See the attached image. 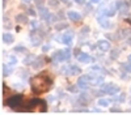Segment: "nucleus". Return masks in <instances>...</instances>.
I'll list each match as a JSON object with an SVG mask.
<instances>
[{
  "instance_id": "nucleus-22",
  "label": "nucleus",
  "mask_w": 131,
  "mask_h": 115,
  "mask_svg": "<svg viewBox=\"0 0 131 115\" xmlns=\"http://www.w3.org/2000/svg\"><path fill=\"white\" fill-rule=\"evenodd\" d=\"M126 98H125V94H121V96H117V97H113V101H118V102H123Z\"/></svg>"
},
{
  "instance_id": "nucleus-15",
  "label": "nucleus",
  "mask_w": 131,
  "mask_h": 115,
  "mask_svg": "<svg viewBox=\"0 0 131 115\" xmlns=\"http://www.w3.org/2000/svg\"><path fill=\"white\" fill-rule=\"evenodd\" d=\"M98 20V24H100L102 28L107 29V28H110V24H109V20H105V18H101V17H97Z\"/></svg>"
},
{
  "instance_id": "nucleus-26",
  "label": "nucleus",
  "mask_w": 131,
  "mask_h": 115,
  "mask_svg": "<svg viewBox=\"0 0 131 115\" xmlns=\"http://www.w3.org/2000/svg\"><path fill=\"white\" fill-rule=\"evenodd\" d=\"M88 31H89V28H88V26H85V28H83V30H80V34L86 35V34H88Z\"/></svg>"
},
{
  "instance_id": "nucleus-39",
  "label": "nucleus",
  "mask_w": 131,
  "mask_h": 115,
  "mask_svg": "<svg viewBox=\"0 0 131 115\" xmlns=\"http://www.w3.org/2000/svg\"><path fill=\"white\" fill-rule=\"evenodd\" d=\"M24 2H25V3H29V2H30V0H24Z\"/></svg>"
},
{
  "instance_id": "nucleus-31",
  "label": "nucleus",
  "mask_w": 131,
  "mask_h": 115,
  "mask_svg": "<svg viewBox=\"0 0 131 115\" xmlns=\"http://www.w3.org/2000/svg\"><path fill=\"white\" fill-rule=\"evenodd\" d=\"M110 111H112V112H121V109H114V107H112Z\"/></svg>"
},
{
  "instance_id": "nucleus-21",
  "label": "nucleus",
  "mask_w": 131,
  "mask_h": 115,
  "mask_svg": "<svg viewBox=\"0 0 131 115\" xmlns=\"http://www.w3.org/2000/svg\"><path fill=\"white\" fill-rule=\"evenodd\" d=\"M66 28H68V24H57L55 25V29L57 30H63V29H66Z\"/></svg>"
},
{
  "instance_id": "nucleus-8",
  "label": "nucleus",
  "mask_w": 131,
  "mask_h": 115,
  "mask_svg": "<svg viewBox=\"0 0 131 115\" xmlns=\"http://www.w3.org/2000/svg\"><path fill=\"white\" fill-rule=\"evenodd\" d=\"M78 60L81 63V64H88V63L93 61V58L89 56L88 54H84V52H81V54L78 56Z\"/></svg>"
},
{
  "instance_id": "nucleus-9",
  "label": "nucleus",
  "mask_w": 131,
  "mask_h": 115,
  "mask_svg": "<svg viewBox=\"0 0 131 115\" xmlns=\"http://www.w3.org/2000/svg\"><path fill=\"white\" fill-rule=\"evenodd\" d=\"M34 33H36V31L33 30V31H31V34H30V41H31V45H33V46H39V45L42 43V38L39 37V34H38V35H36Z\"/></svg>"
},
{
  "instance_id": "nucleus-2",
  "label": "nucleus",
  "mask_w": 131,
  "mask_h": 115,
  "mask_svg": "<svg viewBox=\"0 0 131 115\" xmlns=\"http://www.w3.org/2000/svg\"><path fill=\"white\" fill-rule=\"evenodd\" d=\"M70 56H71V51L70 50H58V51H55L52 54V60L60 63V61H64V60L70 59Z\"/></svg>"
},
{
  "instance_id": "nucleus-14",
  "label": "nucleus",
  "mask_w": 131,
  "mask_h": 115,
  "mask_svg": "<svg viewBox=\"0 0 131 115\" xmlns=\"http://www.w3.org/2000/svg\"><path fill=\"white\" fill-rule=\"evenodd\" d=\"M16 21H17V22H20V24H24V25L30 22V21L28 20V17L25 15H23V13H20V15L16 16Z\"/></svg>"
},
{
  "instance_id": "nucleus-28",
  "label": "nucleus",
  "mask_w": 131,
  "mask_h": 115,
  "mask_svg": "<svg viewBox=\"0 0 131 115\" xmlns=\"http://www.w3.org/2000/svg\"><path fill=\"white\" fill-rule=\"evenodd\" d=\"M36 4H37L38 8L39 7H43V0H36Z\"/></svg>"
},
{
  "instance_id": "nucleus-33",
  "label": "nucleus",
  "mask_w": 131,
  "mask_h": 115,
  "mask_svg": "<svg viewBox=\"0 0 131 115\" xmlns=\"http://www.w3.org/2000/svg\"><path fill=\"white\" fill-rule=\"evenodd\" d=\"M121 79H125V80H127V79H128V76H126V73H122V76H121Z\"/></svg>"
},
{
  "instance_id": "nucleus-24",
  "label": "nucleus",
  "mask_w": 131,
  "mask_h": 115,
  "mask_svg": "<svg viewBox=\"0 0 131 115\" xmlns=\"http://www.w3.org/2000/svg\"><path fill=\"white\" fill-rule=\"evenodd\" d=\"M60 2H58V0H50V7L51 8H58Z\"/></svg>"
},
{
  "instance_id": "nucleus-5",
  "label": "nucleus",
  "mask_w": 131,
  "mask_h": 115,
  "mask_svg": "<svg viewBox=\"0 0 131 115\" xmlns=\"http://www.w3.org/2000/svg\"><path fill=\"white\" fill-rule=\"evenodd\" d=\"M73 31L72 30H67L66 33L62 35V42L64 45H71L72 43V39H73Z\"/></svg>"
},
{
  "instance_id": "nucleus-36",
  "label": "nucleus",
  "mask_w": 131,
  "mask_h": 115,
  "mask_svg": "<svg viewBox=\"0 0 131 115\" xmlns=\"http://www.w3.org/2000/svg\"><path fill=\"white\" fill-rule=\"evenodd\" d=\"M127 60H128V61L131 63V55H128V56H127Z\"/></svg>"
},
{
  "instance_id": "nucleus-10",
  "label": "nucleus",
  "mask_w": 131,
  "mask_h": 115,
  "mask_svg": "<svg viewBox=\"0 0 131 115\" xmlns=\"http://www.w3.org/2000/svg\"><path fill=\"white\" fill-rule=\"evenodd\" d=\"M67 17L73 21V22H76V21H80L81 20V16L79 12H76V10H70V12H67Z\"/></svg>"
},
{
  "instance_id": "nucleus-13",
  "label": "nucleus",
  "mask_w": 131,
  "mask_h": 115,
  "mask_svg": "<svg viewBox=\"0 0 131 115\" xmlns=\"http://www.w3.org/2000/svg\"><path fill=\"white\" fill-rule=\"evenodd\" d=\"M3 42H4V43H7V45L13 43V42H15L13 34H10V33H4V34H3Z\"/></svg>"
},
{
  "instance_id": "nucleus-16",
  "label": "nucleus",
  "mask_w": 131,
  "mask_h": 115,
  "mask_svg": "<svg viewBox=\"0 0 131 115\" xmlns=\"http://www.w3.org/2000/svg\"><path fill=\"white\" fill-rule=\"evenodd\" d=\"M31 64H33V68H36V69H38L42 64H43V60H42V58H37L34 61H33L31 63Z\"/></svg>"
},
{
  "instance_id": "nucleus-30",
  "label": "nucleus",
  "mask_w": 131,
  "mask_h": 115,
  "mask_svg": "<svg viewBox=\"0 0 131 115\" xmlns=\"http://www.w3.org/2000/svg\"><path fill=\"white\" fill-rule=\"evenodd\" d=\"M49 50H50V46H49V45H46V46L42 47V51H43V52H46V51H49Z\"/></svg>"
},
{
  "instance_id": "nucleus-18",
  "label": "nucleus",
  "mask_w": 131,
  "mask_h": 115,
  "mask_svg": "<svg viewBox=\"0 0 131 115\" xmlns=\"http://www.w3.org/2000/svg\"><path fill=\"white\" fill-rule=\"evenodd\" d=\"M121 67H122V69H125L126 72L131 73V63H130V61H127V63H122Z\"/></svg>"
},
{
  "instance_id": "nucleus-42",
  "label": "nucleus",
  "mask_w": 131,
  "mask_h": 115,
  "mask_svg": "<svg viewBox=\"0 0 131 115\" xmlns=\"http://www.w3.org/2000/svg\"><path fill=\"white\" fill-rule=\"evenodd\" d=\"M4 2H5V0H4Z\"/></svg>"
},
{
  "instance_id": "nucleus-4",
  "label": "nucleus",
  "mask_w": 131,
  "mask_h": 115,
  "mask_svg": "<svg viewBox=\"0 0 131 115\" xmlns=\"http://www.w3.org/2000/svg\"><path fill=\"white\" fill-rule=\"evenodd\" d=\"M101 12V15L102 16H107V17H112V16H114L117 12H118V7H117V4L115 5H109V7H106V8H104V9H101L100 10Z\"/></svg>"
},
{
  "instance_id": "nucleus-37",
  "label": "nucleus",
  "mask_w": 131,
  "mask_h": 115,
  "mask_svg": "<svg viewBox=\"0 0 131 115\" xmlns=\"http://www.w3.org/2000/svg\"><path fill=\"white\" fill-rule=\"evenodd\" d=\"M60 2H63L64 4H67V3H68V0H60Z\"/></svg>"
},
{
  "instance_id": "nucleus-3",
  "label": "nucleus",
  "mask_w": 131,
  "mask_h": 115,
  "mask_svg": "<svg viewBox=\"0 0 131 115\" xmlns=\"http://www.w3.org/2000/svg\"><path fill=\"white\" fill-rule=\"evenodd\" d=\"M101 92L105 93V94H109V96H115L119 92V86L115 85V84H102Z\"/></svg>"
},
{
  "instance_id": "nucleus-6",
  "label": "nucleus",
  "mask_w": 131,
  "mask_h": 115,
  "mask_svg": "<svg viewBox=\"0 0 131 115\" xmlns=\"http://www.w3.org/2000/svg\"><path fill=\"white\" fill-rule=\"evenodd\" d=\"M97 47H98V50H100V51L106 52V51L110 50V42L105 41V39H101V41L97 42Z\"/></svg>"
},
{
  "instance_id": "nucleus-12",
  "label": "nucleus",
  "mask_w": 131,
  "mask_h": 115,
  "mask_svg": "<svg viewBox=\"0 0 131 115\" xmlns=\"http://www.w3.org/2000/svg\"><path fill=\"white\" fill-rule=\"evenodd\" d=\"M117 7H118V10L122 13H128V8L130 5L126 3V2H118L117 3Z\"/></svg>"
},
{
  "instance_id": "nucleus-35",
  "label": "nucleus",
  "mask_w": 131,
  "mask_h": 115,
  "mask_svg": "<svg viewBox=\"0 0 131 115\" xmlns=\"http://www.w3.org/2000/svg\"><path fill=\"white\" fill-rule=\"evenodd\" d=\"M100 0H91V3H98Z\"/></svg>"
},
{
  "instance_id": "nucleus-11",
  "label": "nucleus",
  "mask_w": 131,
  "mask_h": 115,
  "mask_svg": "<svg viewBox=\"0 0 131 115\" xmlns=\"http://www.w3.org/2000/svg\"><path fill=\"white\" fill-rule=\"evenodd\" d=\"M38 9H39V17H41L42 20H46V21H47V18H49L50 15H51V13L49 12V9H47L46 7H39Z\"/></svg>"
},
{
  "instance_id": "nucleus-7",
  "label": "nucleus",
  "mask_w": 131,
  "mask_h": 115,
  "mask_svg": "<svg viewBox=\"0 0 131 115\" xmlns=\"http://www.w3.org/2000/svg\"><path fill=\"white\" fill-rule=\"evenodd\" d=\"M64 73L68 76H72V75H81V69L78 67V66H70L67 69H64Z\"/></svg>"
},
{
  "instance_id": "nucleus-40",
  "label": "nucleus",
  "mask_w": 131,
  "mask_h": 115,
  "mask_svg": "<svg viewBox=\"0 0 131 115\" xmlns=\"http://www.w3.org/2000/svg\"><path fill=\"white\" fill-rule=\"evenodd\" d=\"M130 46H131V39H130Z\"/></svg>"
},
{
  "instance_id": "nucleus-29",
  "label": "nucleus",
  "mask_w": 131,
  "mask_h": 115,
  "mask_svg": "<svg viewBox=\"0 0 131 115\" xmlns=\"http://www.w3.org/2000/svg\"><path fill=\"white\" fill-rule=\"evenodd\" d=\"M73 52H75V55H76V56H79V55L81 54V52H80V48H78V47L73 50Z\"/></svg>"
},
{
  "instance_id": "nucleus-1",
  "label": "nucleus",
  "mask_w": 131,
  "mask_h": 115,
  "mask_svg": "<svg viewBox=\"0 0 131 115\" xmlns=\"http://www.w3.org/2000/svg\"><path fill=\"white\" fill-rule=\"evenodd\" d=\"M30 85H31V92L34 94H43V93L50 90L51 79H50L47 72H43L41 75L34 76L30 80Z\"/></svg>"
},
{
  "instance_id": "nucleus-19",
  "label": "nucleus",
  "mask_w": 131,
  "mask_h": 115,
  "mask_svg": "<svg viewBox=\"0 0 131 115\" xmlns=\"http://www.w3.org/2000/svg\"><path fill=\"white\" fill-rule=\"evenodd\" d=\"M10 73H12V69L7 68V64H4L3 66V76H8V75H10Z\"/></svg>"
},
{
  "instance_id": "nucleus-34",
  "label": "nucleus",
  "mask_w": 131,
  "mask_h": 115,
  "mask_svg": "<svg viewBox=\"0 0 131 115\" xmlns=\"http://www.w3.org/2000/svg\"><path fill=\"white\" fill-rule=\"evenodd\" d=\"M68 90H71V92H76V88H73V86H70V88H68Z\"/></svg>"
},
{
  "instance_id": "nucleus-17",
  "label": "nucleus",
  "mask_w": 131,
  "mask_h": 115,
  "mask_svg": "<svg viewBox=\"0 0 131 115\" xmlns=\"http://www.w3.org/2000/svg\"><path fill=\"white\" fill-rule=\"evenodd\" d=\"M109 105H110V99H105V98L98 99V106H101V107H107Z\"/></svg>"
},
{
  "instance_id": "nucleus-27",
  "label": "nucleus",
  "mask_w": 131,
  "mask_h": 115,
  "mask_svg": "<svg viewBox=\"0 0 131 115\" xmlns=\"http://www.w3.org/2000/svg\"><path fill=\"white\" fill-rule=\"evenodd\" d=\"M118 52H119L118 50H114V51H112V58H114V59H115V58H118V55H119Z\"/></svg>"
},
{
  "instance_id": "nucleus-41",
  "label": "nucleus",
  "mask_w": 131,
  "mask_h": 115,
  "mask_svg": "<svg viewBox=\"0 0 131 115\" xmlns=\"http://www.w3.org/2000/svg\"><path fill=\"white\" fill-rule=\"evenodd\" d=\"M130 92H131V88H130Z\"/></svg>"
},
{
  "instance_id": "nucleus-25",
  "label": "nucleus",
  "mask_w": 131,
  "mask_h": 115,
  "mask_svg": "<svg viewBox=\"0 0 131 115\" xmlns=\"http://www.w3.org/2000/svg\"><path fill=\"white\" fill-rule=\"evenodd\" d=\"M26 12H28V15H30V16H33V17H36V16H37V13H36V10L33 9V8H29V9L26 10Z\"/></svg>"
},
{
  "instance_id": "nucleus-20",
  "label": "nucleus",
  "mask_w": 131,
  "mask_h": 115,
  "mask_svg": "<svg viewBox=\"0 0 131 115\" xmlns=\"http://www.w3.org/2000/svg\"><path fill=\"white\" fill-rule=\"evenodd\" d=\"M30 26H31V29H37V28H39V22H38V21H36V20H33V21H30Z\"/></svg>"
},
{
  "instance_id": "nucleus-32",
  "label": "nucleus",
  "mask_w": 131,
  "mask_h": 115,
  "mask_svg": "<svg viewBox=\"0 0 131 115\" xmlns=\"http://www.w3.org/2000/svg\"><path fill=\"white\" fill-rule=\"evenodd\" d=\"M75 2L78 3V4H84V3H85V0H75Z\"/></svg>"
},
{
  "instance_id": "nucleus-38",
  "label": "nucleus",
  "mask_w": 131,
  "mask_h": 115,
  "mask_svg": "<svg viewBox=\"0 0 131 115\" xmlns=\"http://www.w3.org/2000/svg\"><path fill=\"white\" fill-rule=\"evenodd\" d=\"M126 22H128V24L131 25V20H130V18H127V20H126Z\"/></svg>"
},
{
  "instance_id": "nucleus-23",
  "label": "nucleus",
  "mask_w": 131,
  "mask_h": 115,
  "mask_svg": "<svg viewBox=\"0 0 131 115\" xmlns=\"http://www.w3.org/2000/svg\"><path fill=\"white\" fill-rule=\"evenodd\" d=\"M15 52H26V48L24 46H16L15 47Z\"/></svg>"
}]
</instances>
